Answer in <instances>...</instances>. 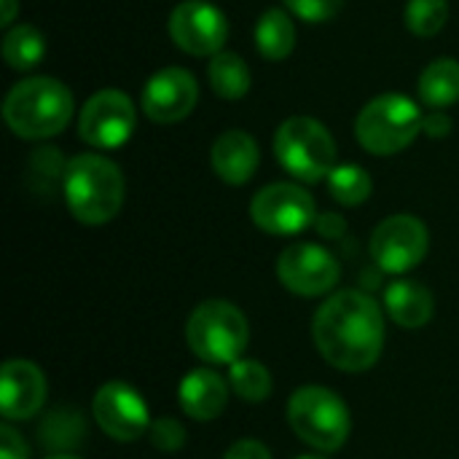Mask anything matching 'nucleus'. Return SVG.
Segmentation results:
<instances>
[{"instance_id": "1", "label": "nucleus", "mask_w": 459, "mask_h": 459, "mask_svg": "<svg viewBox=\"0 0 459 459\" xmlns=\"http://www.w3.org/2000/svg\"><path fill=\"white\" fill-rule=\"evenodd\" d=\"M315 347L339 371H368L385 350V315L363 290L333 293L312 320Z\"/></svg>"}, {"instance_id": "2", "label": "nucleus", "mask_w": 459, "mask_h": 459, "mask_svg": "<svg viewBox=\"0 0 459 459\" xmlns=\"http://www.w3.org/2000/svg\"><path fill=\"white\" fill-rule=\"evenodd\" d=\"M62 191L67 210L78 223L102 226L118 215L126 183L121 169L110 159L100 153H81L65 164Z\"/></svg>"}, {"instance_id": "3", "label": "nucleus", "mask_w": 459, "mask_h": 459, "mask_svg": "<svg viewBox=\"0 0 459 459\" xmlns=\"http://www.w3.org/2000/svg\"><path fill=\"white\" fill-rule=\"evenodd\" d=\"M3 116L16 137H54L73 118V94L56 78H27L8 91L3 102Z\"/></svg>"}, {"instance_id": "4", "label": "nucleus", "mask_w": 459, "mask_h": 459, "mask_svg": "<svg viewBox=\"0 0 459 459\" xmlns=\"http://www.w3.org/2000/svg\"><path fill=\"white\" fill-rule=\"evenodd\" d=\"M188 350L210 366H234L250 342V325L239 307L223 299L202 301L186 323Z\"/></svg>"}, {"instance_id": "5", "label": "nucleus", "mask_w": 459, "mask_h": 459, "mask_svg": "<svg viewBox=\"0 0 459 459\" xmlns=\"http://www.w3.org/2000/svg\"><path fill=\"white\" fill-rule=\"evenodd\" d=\"M288 422L293 433L312 449L331 455L339 452L350 438V409L328 387L307 385L299 387L288 401Z\"/></svg>"}, {"instance_id": "6", "label": "nucleus", "mask_w": 459, "mask_h": 459, "mask_svg": "<svg viewBox=\"0 0 459 459\" xmlns=\"http://www.w3.org/2000/svg\"><path fill=\"white\" fill-rule=\"evenodd\" d=\"M274 156L301 183H320L336 169V143L331 132L309 116H293L274 134Z\"/></svg>"}, {"instance_id": "7", "label": "nucleus", "mask_w": 459, "mask_h": 459, "mask_svg": "<svg viewBox=\"0 0 459 459\" xmlns=\"http://www.w3.org/2000/svg\"><path fill=\"white\" fill-rule=\"evenodd\" d=\"M425 116L420 105L403 94H382L371 100L355 124L358 143L374 156H393L406 151L422 132Z\"/></svg>"}, {"instance_id": "8", "label": "nucleus", "mask_w": 459, "mask_h": 459, "mask_svg": "<svg viewBox=\"0 0 459 459\" xmlns=\"http://www.w3.org/2000/svg\"><path fill=\"white\" fill-rule=\"evenodd\" d=\"M253 223L274 237H296L315 226L317 207L309 191L296 183H272L250 202Z\"/></svg>"}, {"instance_id": "9", "label": "nucleus", "mask_w": 459, "mask_h": 459, "mask_svg": "<svg viewBox=\"0 0 459 459\" xmlns=\"http://www.w3.org/2000/svg\"><path fill=\"white\" fill-rule=\"evenodd\" d=\"M430 250L428 226L414 215H393L371 234V258L387 274H406L425 261Z\"/></svg>"}, {"instance_id": "10", "label": "nucleus", "mask_w": 459, "mask_h": 459, "mask_svg": "<svg viewBox=\"0 0 459 459\" xmlns=\"http://www.w3.org/2000/svg\"><path fill=\"white\" fill-rule=\"evenodd\" d=\"M277 277L290 293L304 299H317L339 285L342 266L331 250L315 242H296L280 253Z\"/></svg>"}, {"instance_id": "11", "label": "nucleus", "mask_w": 459, "mask_h": 459, "mask_svg": "<svg viewBox=\"0 0 459 459\" xmlns=\"http://www.w3.org/2000/svg\"><path fill=\"white\" fill-rule=\"evenodd\" d=\"M137 116L132 100L118 89L97 91L78 116V134L86 145L116 151L121 148L134 132Z\"/></svg>"}, {"instance_id": "12", "label": "nucleus", "mask_w": 459, "mask_h": 459, "mask_svg": "<svg viewBox=\"0 0 459 459\" xmlns=\"http://www.w3.org/2000/svg\"><path fill=\"white\" fill-rule=\"evenodd\" d=\"M91 414L100 430L118 441L132 444L151 430V411L143 395L126 382H108L97 390L91 401Z\"/></svg>"}, {"instance_id": "13", "label": "nucleus", "mask_w": 459, "mask_h": 459, "mask_svg": "<svg viewBox=\"0 0 459 459\" xmlns=\"http://www.w3.org/2000/svg\"><path fill=\"white\" fill-rule=\"evenodd\" d=\"M169 38L191 56H215L229 40V22L207 0H183L169 13Z\"/></svg>"}, {"instance_id": "14", "label": "nucleus", "mask_w": 459, "mask_h": 459, "mask_svg": "<svg viewBox=\"0 0 459 459\" xmlns=\"http://www.w3.org/2000/svg\"><path fill=\"white\" fill-rule=\"evenodd\" d=\"M199 100L194 75L183 67H164L143 89V113L156 124H178L191 116Z\"/></svg>"}, {"instance_id": "15", "label": "nucleus", "mask_w": 459, "mask_h": 459, "mask_svg": "<svg viewBox=\"0 0 459 459\" xmlns=\"http://www.w3.org/2000/svg\"><path fill=\"white\" fill-rule=\"evenodd\" d=\"M46 377L30 360H8L0 371V411L5 420H30L43 409Z\"/></svg>"}, {"instance_id": "16", "label": "nucleus", "mask_w": 459, "mask_h": 459, "mask_svg": "<svg viewBox=\"0 0 459 459\" xmlns=\"http://www.w3.org/2000/svg\"><path fill=\"white\" fill-rule=\"evenodd\" d=\"M229 393H231L229 379H223L212 368H196L183 377L178 401H180V409L191 420L212 422L223 414V409L229 403Z\"/></svg>"}, {"instance_id": "17", "label": "nucleus", "mask_w": 459, "mask_h": 459, "mask_svg": "<svg viewBox=\"0 0 459 459\" xmlns=\"http://www.w3.org/2000/svg\"><path fill=\"white\" fill-rule=\"evenodd\" d=\"M258 161H261L258 143L242 129L223 132L210 151V164L215 175L229 186H245L255 175Z\"/></svg>"}, {"instance_id": "18", "label": "nucleus", "mask_w": 459, "mask_h": 459, "mask_svg": "<svg viewBox=\"0 0 459 459\" xmlns=\"http://www.w3.org/2000/svg\"><path fill=\"white\" fill-rule=\"evenodd\" d=\"M385 309L401 328L417 331L433 320L436 301H433V293L422 282L395 280L385 290Z\"/></svg>"}, {"instance_id": "19", "label": "nucleus", "mask_w": 459, "mask_h": 459, "mask_svg": "<svg viewBox=\"0 0 459 459\" xmlns=\"http://www.w3.org/2000/svg\"><path fill=\"white\" fill-rule=\"evenodd\" d=\"M255 48L269 62L288 59L293 54V48H296V24H293V19L280 8H269L255 24Z\"/></svg>"}, {"instance_id": "20", "label": "nucleus", "mask_w": 459, "mask_h": 459, "mask_svg": "<svg viewBox=\"0 0 459 459\" xmlns=\"http://www.w3.org/2000/svg\"><path fill=\"white\" fill-rule=\"evenodd\" d=\"M420 97L433 110H444L459 102V62L436 59L420 75Z\"/></svg>"}, {"instance_id": "21", "label": "nucleus", "mask_w": 459, "mask_h": 459, "mask_svg": "<svg viewBox=\"0 0 459 459\" xmlns=\"http://www.w3.org/2000/svg\"><path fill=\"white\" fill-rule=\"evenodd\" d=\"M38 436H40V444L51 449L54 455H67L70 449L81 446V441L86 438V422L73 409H56L43 420V425L38 428Z\"/></svg>"}, {"instance_id": "22", "label": "nucleus", "mask_w": 459, "mask_h": 459, "mask_svg": "<svg viewBox=\"0 0 459 459\" xmlns=\"http://www.w3.org/2000/svg\"><path fill=\"white\" fill-rule=\"evenodd\" d=\"M207 78L212 91L223 100H239L250 89V67L245 65L242 56L231 51H221L210 59Z\"/></svg>"}, {"instance_id": "23", "label": "nucleus", "mask_w": 459, "mask_h": 459, "mask_svg": "<svg viewBox=\"0 0 459 459\" xmlns=\"http://www.w3.org/2000/svg\"><path fill=\"white\" fill-rule=\"evenodd\" d=\"M46 54V38L32 24H16L3 38V59L13 70H32Z\"/></svg>"}, {"instance_id": "24", "label": "nucleus", "mask_w": 459, "mask_h": 459, "mask_svg": "<svg viewBox=\"0 0 459 459\" xmlns=\"http://www.w3.org/2000/svg\"><path fill=\"white\" fill-rule=\"evenodd\" d=\"M229 385L247 403H264L274 387L269 368L258 360H245V358L229 366Z\"/></svg>"}, {"instance_id": "25", "label": "nucleus", "mask_w": 459, "mask_h": 459, "mask_svg": "<svg viewBox=\"0 0 459 459\" xmlns=\"http://www.w3.org/2000/svg\"><path fill=\"white\" fill-rule=\"evenodd\" d=\"M331 196L344 207H358L371 196V175L358 164H336L328 175Z\"/></svg>"}, {"instance_id": "26", "label": "nucleus", "mask_w": 459, "mask_h": 459, "mask_svg": "<svg viewBox=\"0 0 459 459\" xmlns=\"http://www.w3.org/2000/svg\"><path fill=\"white\" fill-rule=\"evenodd\" d=\"M449 19L446 0H409L406 5V27L420 38H433L444 30Z\"/></svg>"}, {"instance_id": "27", "label": "nucleus", "mask_w": 459, "mask_h": 459, "mask_svg": "<svg viewBox=\"0 0 459 459\" xmlns=\"http://www.w3.org/2000/svg\"><path fill=\"white\" fill-rule=\"evenodd\" d=\"M186 438H188V433H186L183 422L175 417H159L151 422L148 441L159 452H180L186 446Z\"/></svg>"}, {"instance_id": "28", "label": "nucleus", "mask_w": 459, "mask_h": 459, "mask_svg": "<svg viewBox=\"0 0 459 459\" xmlns=\"http://www.w3.org/2000/svg\"><path fill=\"white\" fill-rule=\"evenodd\" d=\"M285 5L290 8L293 16L309 24H320V22H331L344 8V0H285Z\"/></svg>"}, {"instance_id": "29", "label": "nucleus", "mask_w": 459, "mask_h": 459, "mask_svg": "<svg viewBox=\"0 0 459 459\" xmlns=\"http://www.w3.org/2000/svg\"><path fill=\"white\" fill-rule=\"evenodd\" d=\"M0 459H30L27 444L11 425L0 428Z\"/></svg>"}, {"instance_id": "30", "label": "nucleus", "mask_w": 459, "mask_h": 459, "mask_svg": "<svg viewBox=\"0 0 459 459\" xmlns=\"http://www.w3.org/2000/svg\"><path fill=\"white\" fill-rule=\"evenodd\" d=\"M223 459H272V455H269V449L261 441L242 438V441H237V444L229 446V452H226Z\"/></svg>"}, {"instance_id": "31", "label": "nucleus", "mask_w": 459, "mask_h": 459, "mask_svg": "<svg viewBox=\"0 0 459 459\" xmlns=\"http://www.w3.org/2000/svg\"><path fill=\"white\" fill-rule=\"evenodd\" d=\"M315 229H317L323 237L336 239V237H342V234L347 231V223H344V218H342V215H336V212H323V215H317Z\"/></svg>"}, {"instance_id": "32", "label": "nucleus", "mask_w": 459, "mask_h": 459, "mask_svg": "<svg viewBox=\"0 0 459 459\" xmlns=\"http://www.w3.org/2000/svg\"><path fill=\"white\" fill-rule=\"evenodd\" d=\"M422 132H428L430 137H446V134L452 132V118H449L446 113L436 110V113L425 116V121H422Z\"/></svg>"}, {"instance_id": "33", "label": "nucleus", "mask_w": 459, "mask_h": 459, "mask_svg": "<svg viewBox=\"0 0 459 459\" xmlns=\"http://www.w3.org/2000/svg\"><path fill=\"white\" fill-rule=\"evenodd\" d=\"M3 3V13H0V24L8 27L13 19H16V11H19V0H0Z\"/></svg>"}, {"instance_id": "34", "label": "nucleus", "mask_w": 459, "mask_h": 459, "mask_svg": "<svg viewBox=\"0 0 459 459\" xmlns=\"http://www.w3.org/2000/svg\"><path fill=\"white\" fill-rule=\"evenodd\" d=\"M46 459H81V457H75V455H48Z\"/></svg>"}, {"instance_id": "35", "label": "nucleus", "mask_w": 459, "mask_h": 459, "mask_svg": "<svg viewBox=\"0 0 459 459\" xmlns=\"http://www.w3.org/2000/svg\"><path fill=\"white\" fill-rule=\"evenodd\" d=\"M293 459H325L323 455H301V457H293Z\"/></svg>"}]
</instances>
